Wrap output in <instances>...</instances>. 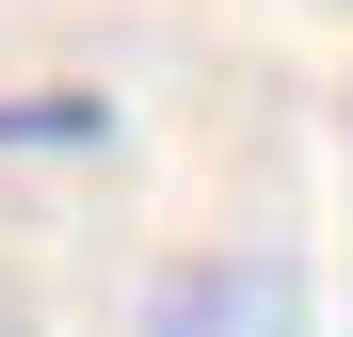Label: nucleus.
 I'll return each mask as SVG.
<instances>
[{"mask_svg":"<svg viewBox=\"0 0 353 337\" xmlns=\"http://www.w3.org/2000/svg\"><path fill=\"white\" fill-rule=\"evenodd\" d=\"M145 337H321V289L289 241H209V257H161Z\"/></svg>","mask_w":353,"mask_h":337,"instance_id":"nucleus-1","label":"nucleus"},{"mask_svg":"<svg viewBox=\"0 0 353 337\" xmlns=\"http://www.w3.org/2000/svg\"><path fill=\"white\" fill-rule=\"evenodd\" d=\"M112 129V96H17L0 112V145H97Z\"/></svg>","mask_w":353,"mask_h":337,"instance_id":"nucleus-2","label":"nucleus"},{"mask_svg":"<svg viewBox=\"0 0 353 337\" xmlns=\"http://www.w3.org/2000/svg\"><path fill=\"white\" fill-rule=\"evenodd\" d=\"M0 337H32V321H0Z\"/></svg>","mask_w":353,"mask_h":337,"instance_id":"nucleus-3","label":"nucleus"}]
</instances>
